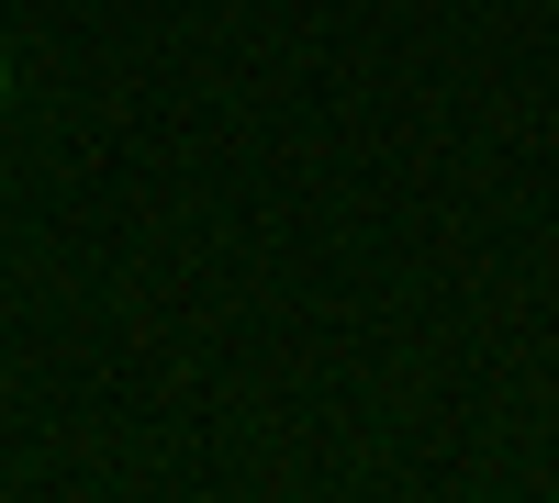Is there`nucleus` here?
Masks as SVG:
<instances>
[{
    "instance_id": "f257e3e1",
    "label": "nucleus",
    "mask_w": 559,
    "mask_h": 503,
    "mask_svg": "<svg viewBox=\"0 0 559 503\" xmlns=\"http://www.w3.org/2000/svg\"><path fill=\"white\" fill-rule=\"evenodd\" d=\"M0 89H12V68H0Z\"/></svg>"
}]
</instances>
